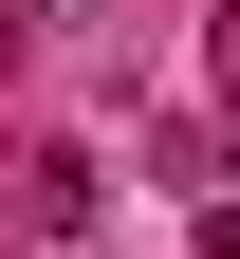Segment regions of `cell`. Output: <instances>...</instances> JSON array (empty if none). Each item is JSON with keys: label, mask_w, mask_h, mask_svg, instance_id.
I'll list each match as a JSON object with an SVG mask.
<instances>
[{"label": "cell", "mask_w": 240, "mask_h": 259, "mask_svg": "<svg viewBox=\"0 0 240 259\" xmlns=\"http://www.w3.org/2000/svg\"><path fill=\"white\" fill-rule=\"evenodd\" d=\"M37 19H56V37H74V19H92V0H37Z\"/></svg>", "instance_id": "obj_1"}]
</instances>
